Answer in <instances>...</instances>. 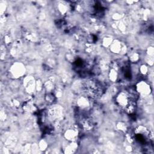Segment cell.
Returning <instances> with one entry per match:
<instances>
[{"mask_svg":"<svg viewBox=\"0 0 154 154\" xmlns=\"http://www.w3.org/2000/svg\"><path fill=\"white\" fill-rule=\"evenodd\" d=\"M84 88L86 94L92 98H97L102 95V87L96 80L88 79L84 84Z\"/></svg>","mask_w":154,"mask_h":154,"instance_id":"cell-1","label":"cell"}]
</instances>
